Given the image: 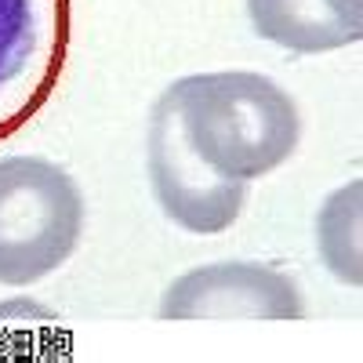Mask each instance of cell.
Here are the masks:
<instances>
[{
	"mask_svg": "<svg viewBox=\"0 0 363 363\" xmlns=\"http://www.w3.org/2000/svg\"><path fill=\"white\" fill-rule=\"evenodd\" d=\"M306 301L291 277L258 262H211L171 280L160 320H301Z\"/></svg>",
	"mask_w": 363,
	"mask_h": 363,
	"instance_id": "cell-5",
	"label": "cell"
},
{
	"mask_svg": "<svg viewBox=\"0 0 363 363\" xmlns=\"http://www.w3.org/2000/svg\"><path fill=\"white\" fill-rule=\"evenodd\" d=\"M73 37L69 0H0V142L55 95Z\"/></svg>",
	"mask_w": 363,
	"mask_h": 363,
	"instance_id": "cell-3",
	"label": "cell"
},
{
	"mask_svg": "<svg viewBox=\"0 0 363 363\" xmlns=\"http://www.w3.org/2000/svg\"><path fill=\"white\" fill-rule=\"evenodd\" d=\"M145 167H149V186H153L160 211L186 233H196V236L225 233L247 203V182L215 174L193 153L167 87L160 91L153 113H149Z\"/></svg>",
	"mask_w": 363,
	"mask_h": 363,
	"instance_id": "cell-4",
	"label": "cell"
},
{
	"mask_svg": "<svg viewBox=\"0 0 363 363\" xmlns=\"http://www.w3.org/2000/svg\"><path fill=\"white\" fill-rule=\"evenodd\" d=\"M359 218H363V178L335 189L316 215V247L323 265L349 287L363 284V251H359Z\"/></svg>",
	"mask_w": 363,
	"mask_h": 363,
	"instance_id": "cell-7",
	"label": "cell"
},
{
	"mask_svg": "<svg viewBox=\"0 0 363 363\" xmlns=\"http://www.w3.org/2000/svg\"><path fill=\"white\" fill-rule=\"evenodd\" d=\"M255 33L294 55L363 40V0H247Z\"/></svg>",
	"mask_w": 363,
	"mask_h": 363,
	"instance_id": "cell-6",
	"label": "cell"
},
{
	"mask_svg": "<svg viewBox=\"0 0 363 363\" xmlns=\"http://www.w3.org/2000/svg\"><path fill=\"white\" fill-rule=\"evenodd\" d=\"M167 91L193 153L222 178L255 182L287 164L298 149V106L262 73H193L167 84Z\"/></svg>",
	"mask_w": 363,
	"mask_h": 363,
	"instance_id": "cell-1",
	"label": "cell"
},
{
	"mask_svg": "<svg viewBox=\"0 0 363 363\" xmlns=\"http://www.w3.org/2000/svg\"><path fill=\"white\" fill-rule=\"evenodd\" d=\"M84 193L44 157H0V284L29 287L80 244Z\"/></svg>",
	"mask_w": 363,
	"mask_h": 363,
	"instance_id": "cell-2",
	"label": "cell"
}]
</instances>
